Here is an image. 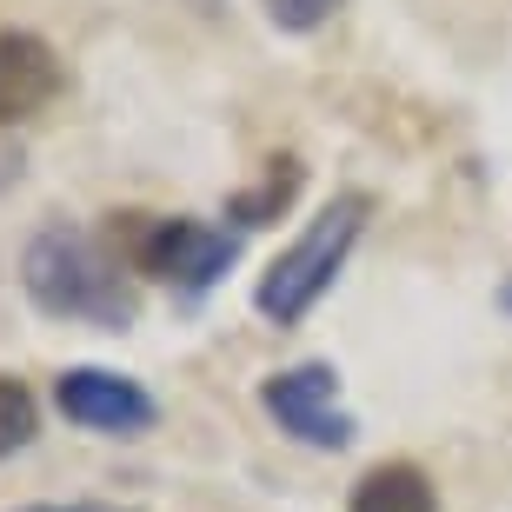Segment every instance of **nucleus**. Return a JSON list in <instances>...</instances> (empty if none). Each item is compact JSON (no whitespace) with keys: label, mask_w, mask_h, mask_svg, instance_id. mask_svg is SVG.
Instances as JSON below:
<instances>
[{"label":"nucleus","mask_w":512,"mask_h":512,"mask_svg":"<svg viewBox=\"0 0 512 512\" xmlns=\"http://www.w3.org/2000/svg\"><path fill=\"white\" fill-rule=\"evenodd\" d=\"M20 293L40 320L133 333L140 326V273L80 220H47L20 247Z\"/></svg>","instance_id":"1"},{"label":"nucleus","mask_w":512,"mask_h":512,"mask_svg":"<svg viewBox=\"0 0 512 512\" xmlns=\"http://www.w3.org/2000/svg\"><path fill=\"white\" fill-rule=\"evenodd\" d=\"M266 7V20L280 27V34H293V40H306V34H320L326 20L340 14L346 0H260Z\"/></svg>","instance_id":"10"},{"label":"nucleus","mask_w":512,"mask_h":512,"mask_svg":"<svg viewBox=\"0 0 512 512\" xmlns=\"http://www.w3.org/2000/svg\"><path fill=\"white\" fill-rule=\"evenodd\" d=\"M346 512H439V486L419 459H380L353 479Z\"/></svg>","instance_id":"7"},{"label":"nucleus","mask_w":512,"mask_h":512,"mask_svg":"<svg viewBox=\"0 0 512 512\" xmlns=\"http://www.w3.org/2000/svg\"><path fill=\"white\" fill-rule=\"evenodd\" d=\"M300 187H306V167L293 160V153H280V160H266V173H260V187H247V193H227V220H233V233H253V227H273L293 200H300Z\"/></svg>","instance_id":"8"},{"label":"nucleus","mask_w":512,"mask_h":512,"mask_svg":"<svg viewBox=\"0 0 512 512\" xmlns=\"http://www.w3.org/2000/svg\"><path fill=\"white\" fill-rule=\"evenodd\" d=\"M14 512H140V506H114V499H34Z\"/></svg>","instance_id":"11"},{"label":"nucleus","mask_w":512,"mask_h":512,"mask_svg":"<svg viewBox=\"0 0 512 512\" xmlns=\"http://www.w3.org/2000/svg\"><path fill=\"white\" fill-rule=\"evenodd\" d=\"M366 220H373V193L366 187H340L280 253H273V260H266V273L253 280V313H260L266 326H280V333L306 326L313 306L340 286L353 247L366 240Z\"/></svg>","instance_id":"2"},{"label":"nucleus","mask_w":512,"mask_h":512,"mask_svg":"<svg viewBox=\"0 0 512 512\" xmlns=\"http://www.w3.org/2000/svg\"><path fill=\"white\" fill-rule=\"evenodd\" d=\"M499 313H506V320H512V280L499 286Z\"/></svg>","instance_id":"12"},{"label":"nucleus","mask_w":512,"mask_h":512,"mask_svg":"<svg viewBox=\"0 0 512 512\" xmlns=\"http://www.w3.org/2000/svg\"><path fill=\"white\" fill-rule=\"evenodd\" d=\"M67 94V67L40 34L0 27V127H27Z\"/></svg>","instance_id":"6"},{"label":"nucleus","mask_w":512,"mask_h":512,"mask_svg":"<svg viewBox=\"0 0 512 512\" xmlns=\"http://www.w3.org/2000/svg\"><path fill=\"white\" fill-rule=\"evenodd\" d=\"M127 266L140 280L180 293V300H207L213 286L240 266V233L207 227V220H193V213H133Z\"/></svg>","instance_id":"3"},{"label":"nucleus","mask_w":512,"mask_h":512,"mask_svg":"<svg viewBox=\"0 0 512 512\" xmlns=\"http://www.w3.org/2000/svg\"><path fill=\"white\" fill-rule=\"evenodd\" d=\"M260 413L273 433L306 453H346L360 439V419L340 406V366L333 360H293L260 380Z\"/></svg>","instance_id":"4"},{"label":"nucleus","mask_w":512,"mask_h":512,"mask_svg":"<svg viewBox=\"0 0 512 512\" xmlns=\"http://www.w3.org/2000/svg\"><path fill=\"white\" fill-rule=\"evenodd\" d=\"M54 413L94 439H147L160 426V399L133 373H114V366H60Z\"/></svg>","instance_id":"5"},{"label":"nucleus","mask_w":512,"mask_h":512,"mask_svg":"<svg viewBox=\"0 0 512 512\" xmlns=\"http://www.w3.org/2000/svg\"><path fill=\"white\" fill-rule=\"evenodd\" d=\"M40 439V399L27 380H14V373H0V459L27 453Z\"/></svg>","instance_id":"9"}]
</instances>
